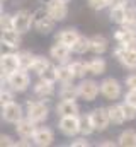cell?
Returning <instances> with one entry per match:
<instances>
[{"instance_id":"cell-45","label":"cell","mask_w":136,"mask_h":147,"mask_svg":"<svg viewBox=\"0 0 136 147\" xmlns=\"http://www.w3.org/2000/svg\"><path fill=\"white\" fill-rule=\"evenodd\" d=\"M61 2H70V0H61Z\"/></svg>"},{"instance_id":"cell-4","label":"cell","mask_w":136,"mask_h":147,"mask_svg":"<svg viewBox=\"0 0 136 147\" xmlns=\"http://www.w3.org/2000/svg\"><path fill=\"white\" fill-rule=\"evenodd\" d=\"M116 58L126 67V69H136V50L133 48H126V46H119L114 50Z\"/></svg>"},{"instance_id":"cell-29","label":"cell","mask_w":136,"mask_h":147,"mask_svg":"<svg viewBox=\"0 0 136 147\" xmlns=\"http://www.w3.org/2000/svg\"><path fill=\"white\" fill-rule=\"evenodd\" d=\"M111 19H112L114 22H117V24H123V22L128 19V16H126V5L114 7V9L111 10Z\"/></svg>"},{"instance_id":"cell-5","label":"cell","mask_w":136,"mask_h":147,"mask_svg":"<svg viewBox=\"0 0 136 147\" xmlns=\"http://www.w3.org/2000/svg\"><path fill=\"white\" fill-rule=\"evenodd\" d=\"M60 130L61 134H65L68 137H73L80 132V116H61L60 120Z\"/></svg>"},{"instance_id":"cell-6","label":"cell","mask_w":136,"mask_h":147,"mask_svg":"<svg viewBox=\"0 0 136 147\" xmlns=\"http://www.w3.org/2000/svg\"><path fill=\"white\" fill-rule=\"evenodd\" d=\"M48 116V106L39 101H27V118L33 121H43Z\"/></svg>"},{"instance_id":"cell-38","label":"cell","mask_w":136,"mask_h":147,"mask_svg":"<svg viewBox=\"0 0 136 147\" xmlns=\"http://www.w3.org/2000/svg\"><path fill=\"white\" fill-rule=\"evenodd\" d=\"M12 101H14L12 92H9V91H2V94H0V103H2V106H5V105H9V103H12Z\"/></svg>"},{"instance_id":"cell-33","label":"cell","mask_w":136,"mask_h":147,"mask_svg":"<svg viewBox=\"0 0 136 147\" xmlns=\"http://www.w3.org/2000/svg\"><path fill=\"white\" fill-rule=\"evenodd\" d=\"M39 77H41L43 80H48V82H55V80H58V74H56V69H55V67H51V65H49V67H48L44 72L41 74Z\"/></svg>"},{"instance_id":"cell-25","label":"cell","mask_w":136,"mask_h":147,"mask_svg":"<svg viewBox=\"0 0 136 147\" xmlns=\"http://www.w3.org/2000/svg\"><path fill=\"white\" fill-rule=\"evenodd\" d=\"M119 146L123 147H136V132L135 130H124L119 135Z\"/></svg>"},{"instance_id":"cell-13","label":"cell","mask_w":136,"mask_h":147,"mask_svg":"<svg viewBox=\"0 0 136 147\" xmlns=\"http://www.w3.org/2000/svg\"><path fill=\"white\" fill-rule=\"evenodd\" d=\"M33 140H34L36 146L46 147V146H49V144H53L55 135H53V132L49 128H37L33 135Z\"/></svg>"},{"instance_id":"cell-16","label":"cell","mask_w":136,"mask_h":147,"mask_svg":"<svg viewBox=\"0 0 136 147\" xmlns=\"http://www.w3.org/2000/svg\"><path fill=\"white\" fill-rule=\"evenodd\" d=\"M114 38L119 41V45H123V46H126V48L136 50V33L126 31V29H119V31H116Z\"/></svg>"},{"instance_id":"cell-3","label":"cell","mask_w":136,"mask_h":147,"mask_svg":"<svg viewBox=\"0 0 136 147\" xmlns=\"http://www.w3.org/2000/svg\"><path fill=\"white\" fill-rule=\"evenodd\" d=\"M33 22H34V14H31L29 10H19L14 16V29L19 31L21 34L27 33L31 29Z\"/></svg>"},{"instance_id":"cell-41","label":"cell","mask_w":136,"mask_h":147,"mask_svg":"<svg viewBox=\"0 0 136 147\" xmlns=\"http://www.w3.org/2000/svg\"><path fill=\"white\" fill-rule=\"evenodd\" d=\"M126 84H128V87H129V89H136V74H133V75H129V77H128Z\"/></svg>"},{"instance_id":"cell-12","label":"cell","mask_w":136,"mask_h":147,"mask_svg":"<svg viewBox=\"0 0 136 147\" xmlns=\"http://www.w3.org/2000/svg\"><path fill=\"white\" fill-rule=\"evenodd\" d=\"M2 74L3 75H10L12 72L19 70L21 69V63H19V55H14V53H5L2 55Z\"/></svg>"},{"instance_id":"cell-32","label":"cell","mask_w":136,"mask_h":147,"mask_svg":"<svg viewBox=\"0 0 136 147\" xmlns=\"http://www.w3.org/2000/svg\"><path fill=\"white\" fill-rule=\"evenodd\" d=\"M94 130L95 128L90 121V116H80V134L82 135H90Z\"/></svg>"},{"instance_id":"cell-37","label":"cell","mask_w":136,"mask_h":147,"mask_svg":"<svg viewBox=\"0 0 136 147\" xmlns=\"http://www.w3.org/2000/svg\"><path fill=\"white\" fill-rule=\"evenodd\" d=\"M121 26H123V29H126V31L136 33V17H133V19H126Z\"/></svg>"},{"instance_id":"cell-23","label":"cell","mask_w":136,"mask_h":147,"mask_svg":"<svg viewBox=\"0 0 136 147\" xmlns=\"http://www.w3.org/2000/svg\"><path fill=\"white\" fill-rule=\"evenodd\" d=\"M78 96H80L78 87L71 86V84H63V87H61V91H60V98H61V99H67V101H75Z\"/></svg>"},{"instance_id":"cell-17","label":"cell","mask_w":136,"mask_h":147,"mask_svg":"<svg viewBox=\"0 0 136 147\" xmlns=\"http://www.w3.org/2000/svg\"><path fill=\"white\" fill-rule=\"evenodd\" d=\"M2 45H5L9 48H17L21 45V33L15 29L2 31Z\"/></svg>"},{"instance_id":"cell-31","label":"cell","mask_w":136,"mask_h":147,"mask_svg":"<svg viewBox=\"0 0 136 147\" xmlns=\"http://www.w3.org/2000/svg\"><path fill=\"white\" fill-rule=\"evenodd\" d=\"M68 67H70V70L73 72V75H75V77H83L85 74L89 72V63H82V62H73V63H70Z\"/></svg>"},{"instance_id":"cell-36","label":"cell","mask_w":136,"mask_h":147,"mask_svg":"<svg viewBox=\"0 0 136 147\" xmlns=\"http://www.w3.org/2000/svg\"><path fill=\"white\" fill-rule=\"evenodd\" d=\"M89 5L95 10H102L104 7L109 5V0H89Z\"/></svg>"},{"instance_id":"cell-15","label":"cell","mask_w":136,"mask_h":147,"mask_svg":"<svg viewBox=\"0 0 136 147\" xmlns=\"http://www.w3.org/2000/svg\"><path fill=\"white\" fill-rule=\"evenodd\" d=\"M34 123L36 121H33L31 118H27V120H19L17 123H15V130H17V134L21 135V137H24V139H33L34 132L37 130L36 127H34Z\"/></svg>"},{"instance_id":"cell-14","label":"cell","mask_w":136,"mask_h":147,"mask_svg":"<svg viewBox=\"0 0 136 147\" xmlns=\"http://www.w3.org/2000/svg\"><path fill=\"white\" fill-rule=\"evenodd\" d=\"M70 51H71L70 46L63 45V43H58V45H53V46H51L49 55H51V58H55L56 62L65 63V62L68 60V57H70Z\"/></svg>"},{"instance_id":"cell-10","label":"cell","mask_w":136,"mask_h":147,"mask_svg":"<svg viewBox=\"0 0 136 147\" xmlns=\"http://www.w3.org/2000/svg\"><path fill=\"white\" fill-rule=\"evenodd\" d=\"M101 92L107 98V99H116V98H119V94H121V86H119V82L116 80V79H105V80H102L101 84Z\"/></svg>"},{"instance_id":"cell-21","label":"cell","mask_w":136,"mask_h":147,"mask_svg":"<svg viewBox=\"0 0 136 147\" xmlns=\"http://www.w3.org/2000/svg\"><path fill=\"white\" fill-rule=\"evenodd\" d=\"M78 36H80V34H78L75 29H63V31L58 34V41L71 48V45H73L77 39H78Z\"/></svg>"},{"instance_id":"cell-22","label":"cell","mask_w":136,"mask_h":147,"mask_svg":"<svg viewBox=\"0 0 136 147\" xmlns=\"http://www.w3.org/2000/svg\"><path fill=\"white\" fill-rule=\"evenodd\" d=\"M89 50H90V39L85 36H78V39L71 45V51L77 55H83Z\"/></svg>"},{"instance_id":"cell-18","label":"cell","mask_w":136,"mask_h":147,"mask_svg":"<svg viewBox=\"0 0 136 147\" xmlns=\"http://www.w3.org/2000/svg\"><path fill=\"white\" fill-rule=\"evenodd\" d=\"M55 92V87H53V82H48V80H39L36 86H34V94L41 99H46L49 96H53Z\"/></svg>"},{"instance_id":"cell-20","label":"cell","mask_w":136,"mask_h":147,"mask_svg":"<svg viewBox=\"0 0 136 147\" xmlns=\"http://www.w3.org/2000/svg\"><path fill=\"white\" fill-rule=\"evenodd\" d=\"M107 39L101 34H95V36L90 38V51L95 53V55H102L105 50H107Z\"/></svg>"},{"instance_id":"cell-44","label":"cell","mask_w":136,"mask_h":147,"mask_svg":"<svg viewBox=\"0 0 136 147\" xmlns=\"http://www.w3.org/2000/svg\"><path fill=\"white\" fill-rule=\"evenodd\" d=\"M101 146H102V147H114L116 144H114V142H102Z\"/></svg>"},{"instance_id":"cell-40","label":"cell","mask_w":136,"mask_h":147,"mask_svg":"<svg viewBox=\"0 0 136 147\" xmlns=\"http://www.w3.org/2000/svg\"><path fill=\"white\" fill-rule=\"evenodd\" d=\"M0 146H15V142H12V139L9 137V135H2L0 137Z\"/></svg>"},{"instance_id":"cell-19","label":"cell","mask_w":136,"mask_h":147,"mask_svg":"<svg viewBox=\"0 0 136 147\" xmlns=\"http://www.w3.org/2000/svg\"><path fill=\"white\" fill-rule=\"evenodd\" d=\"M56 111L60 116H75L78 115V106L75 105V101H67L63 99L58 106H56Z\"/></svg>"},{"instance_id":"cell-34","label":"cell","mask_w":136,"mask_h":147,"mask_svg":"<svg viewBox=\"0 0 136 147\" xmlns=\"http://www.w3.org/2000/svg\"><path fill=\"white\" fill-rule=\"evenodd\" d=\"M123 106V111H124V116H126V120H135L136 118V106L135 105H131V103H124V105H121Z\"/></svg>"},{"instance_id":"cell-2","label":"cell","mask_w":136,"mask_h":147,"mask_svg":"<svg viewBox=\"0 0 136 147\" xmlns=\"http://www.w3.org/2000/svg\"><path fill=\"white\" fill-rule=\"evenodd\" d=\"M7 80H9L10 87L17 92H24L29 87V75L26 74L24 69H19V70L12 72L10 75H7Z\"/></svg>"},{"instance_id":"cell-43","label":"cell","mask_w":136,"mask_h":147,"mask_svg":"<svg viewBox=\"0 0 136 147\" xmlns=\"http://www.w3.org/2000/svg\"><path fill=\"white\" fill-rule=\"evenodd\" d=\"M109 5L114 9V7H121V5H126V0H109Z\"/></svg>"},{"instance_id":"cell-11","label":"cell","mask_w":136,"mask_h":147,"mask_svg":"<svg viewBox=\"0 0 136 147\" xmlns=\"http://www.w3.org/2000/svg\"><path fill=\"white\" fill-rule=\"evenodd\" d=\"M78 92L85 101H94L99 94V84H95L94 80H83L78 86Z\"/></svg>"},{"instance_id":"cell-39","label":"cell","mask_w":136,"mask_h":147,"mask_svg":"<svg viewBox=\"0 0 136 147\" xmlns=\"http://www.w3.org/2000/svg\"><path fill=\"white\" fill-rule=\"evenodd\" d=\"M126 101L136 106V89H129V92L126 94Z\"/></svg>"},{"instance_id":"cell-9","label":"cell","mask_w":136,"mask_h":147,"mask_svg":"<svg viewBox=\"0 0 136 147\" xmlns=\"http://www.w3.org/2000/svg\"><path fill=\"white\" fill-rule=\"evenodd\" d=\"M2 116L5 121L9 123H17L19 120H22V108L17 103H9L5 106H2Z\"/></svg>"},{"instance_id":"cell-35","label":"cell","mask_w":136,"mask_h":147,"mask_svg":"<svg viewBox=\"0 0 136 147\" xmlns=\"http://www.w3.org/2000/svg\"><path fill=\"white\" fill-rule=\"evenodd\" d=\"M0 26H2V31H7V29H14V17L9 16V14H3L2 19H0Z\"/></svg>"},{"instance_id":"cell-27","label":"cell","mask_w":136,"mask_h":147,"mask_svg":"<svg viewBox=\"0 0 136 147\" xmlns=\"http://www.w3.org/2000/svg\"><path fill=\"white\" fill-rule=\"evenodd\" d=\"M89 72L94 75H102L105 72V62L102 58H94L89 62Z\"/></svg>"},{"instance_id":"cell-24","label":"cell","mask_w":136,"mask_h":147,"mask_svg":"<svg viewBox=\"0 0 136 147\" xmlns=\"http://www.w3.org/2000/svg\"><path fill=\"white\" fill-rule=\"evenodd\" d=\"M107 111H109V118H111V121H112V123H116V125H121V123L126 120L124 111H123V106L114 105V106H109Z\"/></svg>"},{"instance_id":"cell-7","label":"cell","mask_w":136,"mask_h":147,"mask_svg":"<svg viewBox=\"0 0 136 147\" xmlns=\"http://www.w3.org/2000/svg\"><path fill=\"white\" fill-rule=\"evenodd\" d=\"M46 12H48L55 21H63L68 14L67 2H61V0H49L48 5H46Z\"/></svg>"},{"instance_id":"cell-28","label":"cell","mask_w":136,"mask_h":147,"mask_svg":"<svg viewBox=\"0 0 136 147\" xmlns=\"http://www.w3.org/2000/svg\"><path fill=\"white\" fill-rule=\"evenodd\" d=\"M48 67H49L48 58H44V57H34V62H33L31 70H33V72H36L37 75H41V74L48 69Z\"/></svg>"},{"instance_id":"cell-26","label":"cell","mask_w":136,"mask_h":147,"mask_svg":"<svg viewBox=\"0 0 136 147\" xmlns=\"http://www.w3.org/2000/svg\"><path fill=\"white\" fill-rule=\"evenodd\" d=\"M56 74H58V80L61 84H71V80L75 79V75L70 70V67H65V65L56 67Z\"/></svg>"},{"instance_id":"cell-42","label":"cell","mask_w":136,"mask_h":147,"mask_svg":"<svg viewBox=\"0 0 136 147\" xmlns=\"http://www.w3.org/2000/svg\"><path fill=\"white\" fill-rule=\"evenodd\" d=\"M71 146H73V147H87V146H89V142H87L85 139H78V140L71 142Z\"/></svg>"},{"instance_id":"cell-8","label":"cell","mask_w":136,"mask_h":147,"mask_svg":"<svg viewBox=\"0 0 136 147\" xmlns=\"http://www.w3.org/2000/svg\"><path fill=\"white\" fill-rule=\"evenodd\" d=\"M90 121H92V125H94V128L95 130H105L107 128V125H109V121H111V118H109V111L105 110V108H97V110H94L90 115Z\"/></svg>"},{"instance_id":"cell-1","label":"cell","mask_w":136,"mask_h":147,"mask_svg":"<svg viewBox=\"0 0 136 147\" xmlns=\"http://www.w3.org/2000/svg\"><path fill=\"white\" fill-rule=\"evenodd\" d=\"M55 19L46 12H43V10H37L36 14H34V26H36V29H37V33H41V34H49L51 31H53V28H55Z\"/></svg>"},{"instance_id":"cell-46","label":"cell","mask_w":136,"mask_h":147,"mask_svg":"<svg viewBox=\"0 0 136 147\" xmlns=\"http://www.w3.org/2000/svg\"><path fill=\"white\" fill-rule=\"evenodd\" d=\"M2 2H3V0H2Z\"/></svg>"},{"instance_id":"cell-30","label":"cell","mask_w":136,"mask_h":147,"mask_svg":"<svg viewBox=\"0 0 136 147\" xmlns=\"http://www.w3.org/2000/svg\"><path fill=\"white\" fill-rule=\"evenodd\" d=\"M17 55H19L21 69H24V70H31L33 62H34V57L31 55V51H21V53H17Z\"/></svg>"}]
</instances>
